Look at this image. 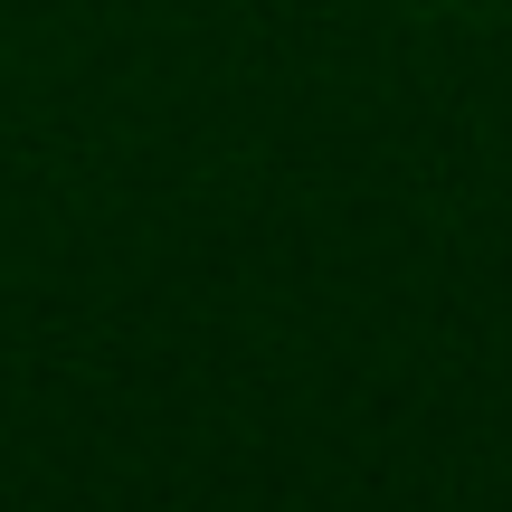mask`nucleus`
I'll return each instance as SVG.
<instances>
[]
</instances>
